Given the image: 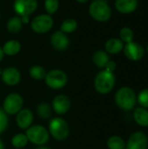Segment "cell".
I'll use <instances>...</instances> for the list:
<instances>
[{"label": "cell", "instance_id": "7c38bea8", "mask_svg": "<svg viewBox=\"0 0 148 149\" xmlns=\"http://www.w3.org/2000/svg\"><path fill=\"white\" fill-rule=\"evenodd\" d=\"M50 42L51 46L57 51H65L70 45V39L68 36L61 31L53 32L51 36Z\"/></svg>", "mask_w": 148, "mask_h": 149}, {"label": "cell", "instance_id": "ac0fdd59", "mask_svg": "<svg viewBox=\"0 0 148 149\" xmlns=\"http://www.w3.org/2000/svg\"><path fill=\"white\" fill-rule=\"evenodd\" d=\"M3 52L4 55H8V56H15L17 55L20 50H21V44L19 41L16 40V39H10L6 41L3 47H2Z\"/></svg>", "mask_w": 148, "mask_h": 149}, {"label": "cell", "instance_id": "ba28073f", "mask_svg": "<svg viewBox=\"0 0 148 149\" xmlns=\"http://www.w3.org/2000/svg\"><path fill=\"white\" fill-rule=\"evenodd\" d=\"M38 9L37 0H15L13 10L18 17H30Z\"/></svg>", "mask_w": 148, "mask_h": 149}, {"label": "cell", "instance_id": "e575fe53", "mask_svg": "<svg viewBox=\"0 0 148 149\" xmlns=\"http://www.w3.org/2000/svg\"><path fill=\"white\" fill-rule=\"evenodd\" d=\"M0 149H4L3 148V143H2L1 141H0Z\"/></svg>", "mask_w": 148, "mask_h": 149}, {"label": "cell", "instance_id": "4316f807", "mask_svg": "<svg viewBox=\"0 0 148 149\" xmlns=\"http://www.w3.org/2000/svg\"><path fill=\"white\" fill-rule=\"evenodd\" d=\"M37 113H38V116L43 119H49L51 116V107L46 103L39 104L37 107Z\"/></svg>", "mask_w": 148, "mask_h": 149}, {"label": "cell", "instance_id": "4fadbf2b", "mask_svg": "<svg viewBox=\"0 0 148 149\" xmlns=\"http://www.w3.org/2000/svg\"><path fill=\"white\" fill-rule=\"evenodd\" d=\"M2 79L7 86H16L21 79V74L19 71L15 67H7L2 71Z\"/></svg>", "mask_w": 148, "mask_h": 149}, {"label": "cell", "instance_id": "f546056e", "mask_svg": "<svg viewBox=\"0 0 148 149\" xmlns=\"http://www.w3.org/2000/svg\"><path fill=\"white\" fill-rule=\"evenodd\" d=\"M8 126V118L3 110L0 108V134H2Z\"/></svg>", "mask_w": 148, "mask_h": 149}, {"label": "cell", "instance_id": "d6a6232c", "mask_svg": "<svg viewBox=\"0 0 148 149\" xmlns=\"http://www.w3.org/2000/svg\"><path fill=\"white\" fill-rule=\"evenodd\" d=\"M3 56H4V54H3V50H2V48L0 47V62L3 60Z\"/></svg>", "mask_w": 148, "mask_h": 149}, {"label": "cell", "instance_id": "7a4b0ae2", "mask_svg": "<svg viewBox=\"0 0 148 149\" xmlns=\"http://www.w3.org/2000/svg\"><path fill=\"white\" fill-rule=\"evenodd\" d=\"M90 16L97 22H107L112 17V10L106 0H93L89 6Z\"/></svg>", "mask_w": 148, "mask_h": 149}, {"label": "cell", "instance_id": "9c48e42d", "mask_svg": "<svg viewBox=\"0 0 148 149\" xmlns=\"http://www.w3.org/2000/svg\"><path fill=\"white\" fill-rule=\"evenodd\" d=\"M23 107V99L17 93L9 94L3 101V111L6 114L17 113Z\"/></svg>", "mask_w": 148, "mask_h": 149}, {"label": "cell", "instance_id": "ffe728a7", "mask_svg": "<svg viewBox=\"0 0 148 149\" xmlns=\"http://www.w3.org/2000/svg\"><path fill=\"white\" fill-rule=\"evenodd\" d=\"M110 58L108 53L106 51H97L94 52V54L92 55V61L94 63V65L96 66H98L99 68H105L106 64L109 62Z\"/></svg>", "mask_w": 148, "mask_h": 149}, {"label": "cell", "instance_id": "3957f363", "mask_svg": "<svg viewBox=\"0 0 148 149\" xmlns=\"http://www.w3.org/2000/svg\"><path fill=\"white\" fill-rule=\"evenodd\" d=\"M115 76L113 72L102 70L98 72L94 79V86L96 91L100 94L109 93L114 87Z\"/></svg>", "mask_w": 148, "mask_h": 149}, {"label": "cell", "instance_id": "e0dca14e", "mask_svg": "<svg viewBox=\"0 0 148 149\" xmlns=\"http://www.w3.org/2000/svg\"><path fill=\"white\" fill-rule=\"evenodd\" d=\"M124 43L117 38H113L106 42L105 49L108 54H118L123 51Z\"/></svg>", "mask_w": 148, "mask_h": 149}, {"label": "cell", "instance_id": "ab89813d", "mask_svg": "<svg viewBox=\"0 0 148 149\" xmlns=\"http://www.w3.org/2000/svg\"><path fill=\"white\" fill-rule=\"evenodd\" d=\"M106 1H110V0H106Z\"/></svg>", "mask_w": 148, "mask_h": 149}, {"label": "cell", "instance_id": "d4e9b609", "mask_svg": "<svg viewBox=\"0 0 148 149\" xmlns=\"http://www.w3.org/2000/svg\"><path fill=\"white\" fill-rule=\"evenodd\" d=\"M30 75L32 79L36 80H41L45 78L46 72L40 65H33L30 69Z\"/></svg>", "mask_w": 148, "mask_h": 149}, {"label": "cell", "instance_id": "44dd1931", "mask_svg": "<svg viewBox=\"0 0 148 149\" xmlns=\"http://www.w3.org/2000/svg\"><path fill=\"white\" fill-rule=\"evenodd\" d=\"M22 26H23V23L21 17L18 16L10 17L6 24L7 31L10 33H17L18 31H21Z\"/></svg>", "mask_w": 148, "mask_h": 149}, {"label": "cell", "instance_id": "cb8c5ba5", "mask_svg": "<svg viewBox=\"0 0 148 149\" xmlns=\"http://www.w3.org/2000/svg\"><path fill=\"white\" fill-rule=\"evenodd\" d=\"M133 31L132 29H130L129 27H123L120 29V39L126 44H128L130 42L133 41Z\"/></svg>", "mask_w": 148, "mask_h": 149}, {"label": "cell", "instance_id": "484cf974", "mask_svg": "<svg viewBox=\"0 0 148 149\" xmlns=\"http://www.w3.org/2000/svg\"><path fill=\"white\" fill-rule=\"evenodd\" d=\"M28 142V139L25 134H17L15 135L11 140V144L16 148H24Z\"/></svg>", "mask_w": 148, "mask_h": 149}, {"label": "cell", "instance_id": "6da1fadb", "mask_svg": "<svg viewBox=\"0 0 148 149\" xmlns=\"http://www.w3.org/2000/svg\"><path fill=\"white\" fill-rule=\"evenodd\" d=\"M115 102L120 109L130 111L133 110L136 106L137 96L132 88L128 86H123L117 91L115 94Z\"/></svg>", "mask_w": 148, "mask_h": 149}, {"label": "cell", "instance_id": "1f68e13d", "mask_svg": "<svg viewBox=\"0 0 148 149\" xmlns=\"http://www.w3.org/2000/svg\"><path fill=\"white\" fill-rule=\"evenodd\" d=\"M21 20H22L23 24H28L29 21H30V17H28V16L21 17Z\"/></svg>", "mask_w": 148, "mask_h": 149}, {"label": "cell", "instance_id": "9a60e30c", "mask_svg": "<svg viewBox=\"0 0 148 149\" xmlns=\"http://www.w3.org/2000/svg\"><path fill=\"white\" fill-rule=\"evenodd\" d=\"M116 10L122 14L133 13L138 7V0H116L115 1Z\"/></svg>", "mask_w": 148, "mask_h": 149}, {"label": "cell", "instance_id": "f35d334b", "mask_svg": "<svg viewBox=\"0 0 148 149\" xmlns=\"http://www.w3.org/2000/svg\"><path fill=\"white\" fill-rule=\"evenodd\" d=\"M0 18H1V13H0Z\"/></svg>", "mask_w": 148, "mask_h": 149}, {"label": "cell", "instance_id": "277c9868", "mask_svg": "<svg viewBox=\"0 0 148 149\" xmlns=\"http://www.w3.org/2000/svg\"><path fill=\"white\" fill-rule=\"evenodd\" d=\"M53 24V18L51 15L48 14L38 15L31 22V30L38 34L47 33L52 29Z\"/></svg>", "mask_w": 148, "mask_h": 149}, {"label": "cell", "instance_id": "d590c367", "mask_svg": "<svg viewBox=\"0 0 148 149\" xmlns=\"http://www.w3.org/2000/svg\"><path fill=\"white\" fill-rule=\"evenodd\" d=\"M36 149H50V148H45V147H39V148H36Z\"/></svg>", "mask_w": 148, "mask_h": 149}, {"label": "cell", "instance_id": "d6986e66", "mask_svg": "<svg viewBox=\"0 0 148 149\" xmlns=\"http://www.w3.org/2000/svg\"><path fill=\"white\" fill-rule=\"evenodd\" d=\"M133 120L140 127H148V110L144 107H136L133 111Z\"/></svg>", "mask_w": 148, "mask_h": 149}, {"label": "cell", "instance_id": "8d00e7d4", "mask_svg": "<svg viewBox=\"0 0 148 149\" xmlns=\"http://www.w3.org/2000/svg\"><path fill=\"white\" fill-rule=\"evenodd\" d=\"M2 74V70H1V68H0V75Z\"/></svg>", "mask_w": 148, "mask_h": 149}, {"label": "cell", "instance_id": "8992f818", "mask_svg": "<svg viewBox=\"0 0 148 149\" xmlns=\"http://www.w3.org/2000/svg\"><path fill=\"white\" fill-rule=\"evenodd\" d=\"M25 135L28 141L39 146L45 144L49 140V132L45 127L39 125L28 127Z\"/></svg>", "mask_w": 148, "mask_h": 149}, {"label": "cell", "instance_id": "603a6c76", "mask_svg": "<svg viewBox=\"0 0 148 149\" xmlns=\"http://www.w3.org/2000/svg\"><path fill=\"white\" fill-rule=\"evenodd\" d=\"M78 29V22L74 18H67L62 22L60 25V31L64 33H72Z\"/></svg>", "mask_w": 148, "mask_h": 149}, {"label": "cell", "instance_id": "52a82bcc", "mask_svg": "<svg viewBox=\"0 0 148 149\" xmlns=\"http://www.w3.org/2000/svg\"><path fill=\"white\" fill-rule=\"evenodd\" d=\"M45 83L51 89H61L67 83V75L66 73L58 69H54L50 71L45 75Z\"/></svg>", "mask_w": 148, "mask_h": 149}, {"label": "cell", "instance_id": "4dcf8cb0", "mask_svg": "<svg viewBox=\"0 0 148 149\" xmlns=\"http://www.w3.org/2000/svg\"><path fill=\"white\" fill-rule=\"evenodd\" d=\"M116 67H117L116 63H115L114 61L109 60V62L106 64V67H105V70L107 71V72H113L115 71Z\"/></svg>", "mask_w": 148, "mask_h": 149}, {"label": "cell", "instance_id": "f1b7e54d", "mask_svg": "<svg viewBox=\"0 0 148 149\" xmlns=\"http://www.w3.org/2000/svg\"><path fill=\"white\" fill-rule=\"evenodd\" d=\"M137 101L141 107L148 109V88L140 92L137 97Z\"/></svg>", "mask_w": 148, "mask_h": 149}, {"label": "cell", "instance_id": "83f0119b", "mask_svg": "<svg viewBox=\"0 0 148 149\" xmlns=\"http://www.w3.org/2000/svg\"><path fill=\"white\" fill-rule=\"evenodd\" d=\"M44 9L48 15H53L57 12L59 7L58 0H44Z\"/></svg>", "mask_w": 148, "mask_h": 149}, {"label": "cell", "instance_id": "74e56055", "mask_svg": "<svg viewBox=\"0 0 148 149\" xmlns=\"http://www.w3.org/2000/svg\"><path fill=\"white\" fill-rule=\"evenodd\" d=\"M147 52H148V44H147Z\"/></svg>", "mask_w": 148, "mask_h": 149}, {"label": "cell", "instance_id": "2e32d148", "mask_svg": "<svg viewBox=\"0 0 148 149\" xmlns=\"http://www.w3.org/2000/svg\"><path fill=\"white\" fill-rule=\"evenodd\" d=\"M33 120V114L29 109H23L17 113V124L21 129H26L30 127Z\"/></svg>", "mask_w": 148, "mask_h": 149}, {"label": "cell", "instance_id": "30bf717a", "mask_svg": "<svg viewBox=\"0 0 148 149\" xmlns=\"http://www.w3.org/2000/svg\"><path fill=\"white\" fill-rule=\"evenodd\" d=\"M148 138L141 131L134 132L130 135L126 143L125 149H147Z\"/></svg>", "mask_w": 148, "mask_h": 149}, {"label": "cell", "instance_id": "5b68a950", "mask_svg": "<svg viewBox=\"0 0 148 149\" xmlns=\"http://www.w3.org/2000/svg\"><path fill=\"white\" fill-rule=\"evenodd\" d=\"M49 130L52 137L57 141L65 140L70 133L68 124L61 118L52 119L49 124Z\"/></svg>", "mask_w": 148, "mask_h": 149}, {"label": "cell", "instance_id": "8fae6325", "mask_svg": "<svg viewBox=\"0 0 148 149\" xmlns=\"http://www.w3.org/2000/svg\"><path fill=\"white\" fill-rule=\"evenodd\" d=\"M125 56L131 61H139L145 56L144 47L136 42H130L126 44L123 48Z\"/></svg>", "mask_w": 148, "mask_h": 149}, {"label": "cell", "instance_id": "5bb4252c", "mask_svg": "<svg viewBox=\"0 0 148 149\" xmlns=\"http://www.w3.org/2000/svg\"><path fill=\"white\" fill-rule=\"evenodd\" d=\"M71 107V100L65 95H58L54 98L52 101V108L58 114H64Z\"/></svg>", "mask_w": 148, "mask_h": 149}, {"label": "cell", "instance_id": "7402d4cb", "mask_svg": "<svg viewBox=\"0 0 148 149\" xmlns=\"http://www.w3.org/2000/svg\"><path fill=\"white\" fill-rule=\"evenodd\" d=\"M106 145L109 149H125L126 141L120 136L113 135L107 140Z\"/></svg>", "mask_w": 148, "mask_h": 149}, {"label": "cell", "instance_id": "836d02e7", "mask_svg": "<svg viewBox=\"0 0 148 149\" xmlns=\"http://www.w3.org/2000/svg\"><path fill=\"white\" fill-rule=\"evenodd\" d=\"M78 3H87V2H89L90 0H76Z\"/></svg>", "mask_w": 148, "mask_h": 149}]
</instances>
